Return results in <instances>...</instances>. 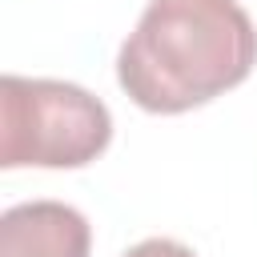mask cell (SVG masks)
Segmentation results:
<instances>
[{"mask_svg": "<svg viewBox=\"0 0 257 257\" xmlns=\"http://www.w3.org/2000/svg\"><path fill=\"white\" fill-rule=\"evenodd\" d=\"M257 64V28L237 0H149L120 44L116 80L128 100L177 116L237 88Z\"/></svg>", "mask_w": 257, "mask_h": 257, "instance_id": "obj_1", "label": "cell"}, {"mask_svg": "<svg viewBox=\"0 0 257 257\" xmlns=\"http://www.w3.org/2000/svg\"><path fill=\"white\" fill-rule=\"evenodd\" d=\"M112 141V116L100 96L68 80H0V169H80Z\"/></svg>", "mask_w": 257, "mask_h": 257, "instance_id": "obj_2", "label": "cell"}, {"mask_svg": "<svg viewBox=\"0 0 257 257\" xmlns=\"http://www.w3.org/2000/svg\"><path fill=\"white\" fill-rule=\"evenodd\" d=\"M92 229L64 201H24L0 217V257H88Z\"/></svg>", "mask_w": 257, "mask_h": 257, "instance_id": "obj_3", "label": "cell"}, {"mask_svg": "<svg viewBox=\"0 0 257 257\" xmlns=\"http://www.w3.org/2000/svg\"><path fill=\"white\" fill-rule=\"evenodd\" d=\"M124 257H197L189 245H181V241H173V237H149V241H141V245H133Z\"/></svg>", "mask_w": 257, "mask_h": 257, "instance_id": "obj_4", "label": "cell"}]
</instances>
